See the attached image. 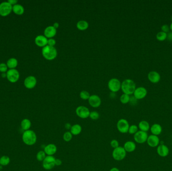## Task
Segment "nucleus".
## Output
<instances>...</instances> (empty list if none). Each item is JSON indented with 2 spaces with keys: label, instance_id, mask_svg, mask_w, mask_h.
<instances>
[{
  "label": "nucleus",
  "instance_id": "obj_41",
  "mask_svg": "<svg viewBox=\"0 0 172 171\" xmlns=\"http://www.w3.org/2000/svg\"><path fill=\"white\" fill-rule=\"evenodd\" d=\"M62 161L59 158H55V166H60L62 165Z\"/></svg>",
  "mask_w": 172,
  "mask_h": 171
},
{
  "label": "nucleus",
  "instance_id": "obj_32",
  "mask_svg": "<svg viewBox=\"0 0 172 171\" xmlns=\"http://www.w3.org/2000/svg\"><path fill=\"white\" fill-rule=\"evenodd\" d=\"M46 157V155L44 151H38L36 155V158L39 162H43Z\"/></svg>",
  "mask_w": 172,
  "mask_h": 171
},
{
  "label": "nucleus",
  "instance_id": "obj_26",
  "mask_svg": "<svg viewBox=\"0 0 172 171\" xmlns=\"http://www.w3.org/2000/svg\"><path fill=\"white\" fill-rule=\"evenodd\" d=\"M21 126L23 130L25 131L29 130L30 128H31V121L27 119H24L22 120L21 123Z\"/></svg>",
  "mask_w": 172,
  "mask_h": 171
},
{
  "label": "nucleus",
  "instance_id": "obj_24",
  "mask_svg": "<svg viewBox=\"0 0 172 171\" xmlns=\"http://www.w3.org/2000/svg\"><path fill=\"white\" fill-rule=\"evenodd\" d=\"M82 128L79 124H75L72 125L70 130V132L73 135H78L81 133Z\"/></svg>",
  "mask_w": 172,
  "mask_h": 171
},
{
  "label": "nucleus",
  "instance_id": "obj_28",
  "mask_svg": "<svg viewBox=\"0 0 172 171\" xmlns=\"http://www.w3.org/2000/svg\"><path fill=\"white\" fill-rule=\"evenodd\" d=\"M17 64H18V61L16 59L13 58L8 60L7 63L8 67L11 69L15 68L17 66Z\"/></svg>",
  "mask_w": 172,
  "mask_h": 171
},
{
  "label": "nucleus",
  "instance_id": "obj_47",
  "mask_svg": "<svg viewBox=\"0 0 172 171\" xmlns=\"http://www.w3.org/2000/svg\"><path fill=\"white\" fill-rule=\"evenodd\" d=\"M109 171H120L119 169H118L117 168L113 167Z\"/></svg>",
  "mask_w": 172,
  "mask_h": 171
},
{
  "label": "nucleus",
  "instance_id": "obj_5",
  "mask_svg": "<svg viewBox=\"0 0 172 171\" xmlns=\"http://www.w3.org/2000/svg\"><path fill=\"white\" fill-rule=\"evenodd\" d=\"M129 124L126 119H121L118 121L116 127L118 131L122 133H126L128 132Z\"/></svg>",
  "mask_w": 172,
  "mask_h": 171
},
{
  "label": "nucleus",
  "instance_id": "obj_31",
  "mask_svg": "<svg viewBox=\"0 0 172 171\" xmlns=\"http://www.w3.org/2000/svg\"><path fill=\"white\" fill-rule=\"evenodd\" d=\"M156 38L159 41H164L167 38V34L165 32H163L162 31L159 32L157 34Z\"/></svg>",
  "mask_w": 172,
  "mask_h": 171
},
{
  "label": "nucleus",
  "instance_id": "obj_40",
  "mask_svg": "<svg viewBox=\"0 0 172 171\" xmlns=\"http://www.w3.org/2000/svg\"><path fill=\"white\" fill-rule=\"evenodd\" d=\"M161 30H162V32L167 33L169 32V30H170V27L168 25L165 24V25H163L161 26Z\"/></svg>",
  "mask_w": 172,
  "mask_h": 171
},
{
  "label": "nucleus",
  "instance_id": "obj_20",
  "mask_svg": "<svg viewBox=\"0 0 172 171\" xmlns=\"http://www.w3.org/2000/svg\"><path fill=\"white\" fill-rule=\"evenodd\" d=\"M147 77L149 80L153 83H158L161 79L160 74L155 71H152L149 72Z\"/></svg>",
  "mask_w": 172,
  "mask_h": 171
},
{
  "label": "nucleus",
  "instance_id": "obj_25",
  "mask_svg": "<svg viewBox=\"0 0 172 171\" xmlns=\"http://www.w3.org/2000/svg\"><path fill=\"white\" fill-rule=\"evenodd\" d=\"M89 27L88 22L85 20H80L77 23V28L81 31L87 30Z\"/></svg>",
  "mask_w": 172,
  "mask_h": 171
},
{
  "label": "nucleus",
  "instance_id": "obj_6",
  "mask_svg": "<svg viewBox=\"0 0 172 171\" xmlns=\"http://www.w3.org/2000/svg\"><path fill=\"white\" fill-rule=\"evenodd\" d=\"M108 87L109 90L115 93L117 92L121 89V83L119 79L114 78L109 81Z\"/></svg>",
  "mask_w": 172,
  "mask_h": 171
},
{
  "label": "nucleus",
  "instance_id": "obj_10",
  "mask_svg": "<svg viewBox=\"0 0 172 171\" xmlns=\"http://www.w3.org/2000/svg\"><path fill=\"white\" fill-rule=\"evenodd\" d=\"M12 10V5L8 2H3L0 4V15L2 16H7L10 14Z\"/></svg>",
  "mask_w": 172,
  "mask_h": 171
},
{
  "label": "nucleus",
  "instance_id": "obj_17",
  "mask_svg": "<svg viewBox=\"0 0 172 171\" xmlns=\"http://www.w3.org/2000/svg\"><path fill=\"white\" fill-rule=\"evenodd\" d=\"M57 147L53 144H49L45 146L44 151L47 156H53L57 151Z\"/></svg>",
  "mask_w": 172,
  "mask_h": 171
},
{
  "label": "nucleus",
  "instance_id": "obj_27",
  "mask_svg": "<svg viewBox=\"0 0 172 171\" xmlns=\"http://www.w3.org/2000/svg\"><path fill=\"white\" fill-rule=\"evenodd\" d=\"M13 11L16 14L22 15L24 12V9L22 6L16 4L13 6Z\"/></svg>",
  "mask_w": 172,
  "mask_h": 171
},
{
  "label": "nucleus",
  "instance_id": "obj_8",
  "mask_svg": "<svg viewBox=\"0 0 172 171\" xmlns=\"http://www.w3.org/2000/svg\"><path fill=\"white\" fill-rule=\"evenodd\" d=\"M76 114L81 119H86L89 117L90 111L89 108L85 106H78L76 110Z\"/></svg>",
  "mask_w": 172,
  "mask_h": 171
},
{
  "label": "nucleus",
  "instance_id": "obj_13",
  "mask_svg": "<svg viewBox=\"0 0 172 171\" xmlns=\"http://www.w3.org/2000/svg\"><path fill=\"white\" fill-rule=\"evenodd\" d=\"M160 140L159 137L157 135H149L147 142V144L152 148H156L158 147L159 145Z\"/></svg>",
  "mask_w": 172,
  "mask_h": 171
},
{
  "label": "nucleus",
  "instance_id": "obj_29",
  "mask_svg": "<svg viewBox=\"0 0 172 171\" xmlns=\"http://www.w3.org/2000/svg\"><path fill=\"white\" fill-rule=\"evenodd\" d=\"M10 162V158L8 156H3L0 158V165L2 166H7Z\"/></svg>",
  "mask_w": 172,
  "mask_h": 171
},
{
  "label": "nucleus",
  "instance_id": "obj_43",
  "mask_svg": "<svg viewBox=\"0 0 172 171\" xmlns=\"http://www.w3.org/2000/svg\"><path fill=\"white\" fill-rule=\"evenodd\" d=\"M169 41L172 42V31L169 32L168 34H167V38Z\"/></svg>",
  "mask_w": 172,
  "mask_h": 171
},
{
  "label": "nucleus",
  "instance_id": "obj_45",
  "mask_svg": "<svg viewBox=\"0 0 172 171\" xmlns=\"http://www.w3.org/2000/svg\"><path fill=\"white\" fill-rule=\"evenodd\" d=\"M8 2L11 5H14V4H16L18 2V1H17V0H9L8 1Z\"/></svg>",
  "mask_w": 172,
  "mask_h": 171
},
{
  "label": "nucleus",
  "instance_id": "obj_37",
  "mask_svg": "<svg viewBox=\"0 0 172 171\" xmlns=\"http://www.w3.org/2000/svg\"><path fill=\"white\" fill-rule=\"evenodd\" d=\"M110 145L112 147V148H113L114 149L118 148L119 146V142L116 140H111L110 142Z\"/></svg>",
  "mask_w": 172,
  "mask_h": 171
},
{
  "label": "nucleus",
  "instance_id": "obj_12",
  "mask_svg": "<svg viewBox=\"0 0 172 171\" xmlns=\"http://www.w3.org/2000/svg\"><path fill=\"white\" fill-rule=\"evenodd\" d=\"M89 105L94 108L99 107L101 105V98L96 94H93L90 96L88 99Z\"/></svg>",
  "mask_w": 172,
  "mask_h": 171
},
{
  "label": "nucleus",
  "instance_id": "obj_18",
  "mask_svg": "<svg viewBox=\"0 0 172 171\" xmlns=\"http://www.w3.org/2000/svg\"><path fill=\"white\" fill-rule=\"evenodd\" d=\"M37 83L36 78L33 76H30L26 78L24 81V85L28 89L34 88Z\"/></svg>",
  "mask_w": 172,
  "mask_h": 171
},
{
  "label": "nucleus",
  "instance_id": "obj_21",
  "mask_svg": "<svg viewBox=\"0 0 172 171\" xmlns=\"http://www.w3.org/2000/svg\"><path fill=\"white\" fill-rule=\"evenodd\" d=\"M136 146L135 143L131 140L127 141L124 143L123 148L125 149V151L127 153H132L135 150Z\"/></svg>",
  "mask_w": 172,
  "mask_h": 171
},
{
  "label": "nucleus",
  "instance_id": "obj_4",
  "mask_svg": "<svg viewBox=\"0 0 172 171\" xmlns=\"http://www.w3.org/2000/svg\"><path fill=\"white\" fill-rule=\"evenodd\" d=\"M112 157L115 160L120 161L123 160L126 156V151L122 147L119 146L118 148L114 149L112 151Z\"/></svg>",
  "mask_w": 172,
  "mask_h": 171
},
{
  "label": "nucleus",
  "instance_id": "obj_38",
  "mask_svg": "<svg viewBox=\"0 0 172 171\" xmlns=\"http://www.w3.org/2000/svg\"><path fill=\"white\" fill-rule=\"evenodd\" d=\"M56 44V41L55 40L53 39V38H51L48 39V43H47V45H49L50 46H53L54 47V46Z\"/></svg>",
  "mask_w": 172,
  "mask_h": 171
},
{
  "label": "nucleus",
  "instance_id": "obj_3",
  "mask_svg": "<svg viewBox=\"0 0 172 171\" xmlns=\"http://www.w3.org/2000/svg\"><path fill=\"white\" fill-rule=\"evenodd\" d=\"M42 54L46 59L53 60L56 57L58 52L55 47L46 45L42 49Z\"/></svg>",
  "mask_w": 172,
  "mask_h": 171
},
{
  "label": "nucleus",
  "instance_id": "obj_33",
  "mask_svg": "<svg viewBox=\"0 0 172 171\" xmlns=\"http://www.w3.org/2000/svg\"><path fill=\"white\" fill-rule=\"evenodd\" d=\"M72 135L70 131H67L65 132L63 135V140H65L66 142H70L72 139Z\"/></svg>",
  "mask_w": 172,
  "mask_h": 171
},
{
  "label": "nucleus",
  "instance_id": "obj_48",
  "mask_svg": "<svg viewBox=\"0 0 172 171\" xmlns=\"http://www.w3.org/2000/svg\"><path fill=\"white\" fill-rule=\"evenodd\" d=\"M2 77H5V76H6V74H5L4 73H3V74H2Z\"/></svg>",
  "mask_w": 172,
  "mask_h": 171
},
{
  "label": "nucleus",
  "instance_id": "obj_42",
  "mask_svg": "<svg viewBox=\"0 0 172 171\" xmlns=\"http://www.w3.org/2000/svg\"><path fill=\"white\" fill-rule=\"evenodd\" d=\"M137 100L138 99H136L134 97V96H133V97H131V99H130L129 103H132V104L134 105L137 102Z\"/></svg>",
  "mask_w": 172,
  "mask_h": 171
},
{
  "label": "nucleus",
  "instance_id": "obj_15",
  "mask_svg": "<svg viewBox=\"0 0 172 171\" xmlns=\"http://www.w3.org/2000/svg\"><path fill=\"white\" fill-rule=\"evenodd\" d=\"M157 151L160 157H166L169 154V149L165 144H160L157 147Z\"/></svg>",
  "mask_w": 172,
  "mask_h": 171
},
{
  "label": "nucleus",
  "instance_id": "obj_35",
  "mask_svg": "<svg viewBox=\"0 0 172 171\" xmlns=\"http://www.w3.org/2000/svg\"><path fill=\"white\" fill-rule=\"evenodd\" d=\"M90 94H89V92H88L87 91H86V90H83L80 92V97L81 99H83V100H88L90 97Z\"/></svg>",
  "mask_w": 172,
  "mask_h": 171
},
{
  "label": "nucleus",
  "instance_id": "obj_11",
  "mask_svg": "<svg viewBox=\"0 0 172 171\" xmlns=\"http://www.w3.org/2000/svg\"><path fill=\"white\" fill-rule=\"evenodd\" d=\"M7 77L11 82L14 83L18 81L19 78V73L15 69H11L8 71Z\"/></svg>",
  "mask_w": 172,
  "mask_h": 171
},
{
  "label": "nucleus",
  "instance_id": "obj_9",
  "mask_svg": "<svg viewBox=\"0 0 172 171\" xmlns=\"http://www.w3.org/2000/svg\"><path fill=\"white\" fill-rule=\"evenodd\" d=\"M148 134L147 132H143L141 131H138L134 135V141L138 144H143L145 142H147L148 138Z\"/></svg>",
  "mask_w": 172,
  "mask_h": 171
},
{
  "label": "nucleus",
  "instance_id": "obj_39",
  "mask_svg": "<svg viewBox=\"0 0 172 171\" xmlns=\"http://www.w3.org/2000/svg\"><path fill=\"white\" fill-rule=\"evenodd\" d=\"M7 70V65L5 63L0 64V71L1 72H5Z\"/></svg>",
  "mask_w": 172,
  "mask_h": 171
},
{
  "label": "nucleus",
  "instance_id": "obj_36",
  "mask_svg": "<svg viewBox=\"0 0 172 171\" xmlns=\"http://www.w3.org/2000/svg\"><path fill=\"white\" fill-rule=\"evenodd\" d=\"M99 117L100 114L98 113V112H96V111H93V112H90L89 117L91 119L95 121V120H97L99 119Z\"/></svg>",
  "mask_w": 172,
  "mask_h": 171
},
{
  "label": "nucleus",
  "instance_id": "obj_16",
  "mask_svg": "<svg viewBox=\"0 0 172 171\" xmlns=\"http://www.w3.org/2000/svg\"><path fill=\"white\" fill-rule=\"evenodd\" d=\"M57 33V29H55L53 26H49L46 27L44 31V36L47 38H53L55 36Z\"/></svg>",
  "mask_w": 172,
  "mask_h": 171
},
{
  "label": "nucleus",
  "instance_id": "obj_50",
  "mask_svg": "<svg viewBox=\"0 0 172 171\" xmlns=\"http://www.w3.org/2000/svg\"><path fill=\"white\" fill-rule=\"evenodd\" d=\"M171 21H172V17H171Z\"/></svg>",
  "mask_w": 172,
  "mask_h": 171
},
{
  "label": "nucleus",
  "instance_id": "obj_49",
  "mask_svg": "<svg viewBox=\"0 0 172 171\" xmlns=\"http://www.w3.org/2000/svg\"><path fill=\"white\" fill-rule=\"evenodd\" d=\"M170 29L171 30V31H172V23L171 24L170 26Z\"/></svg>",
  "mask_w": 172,
  "mask_h": 171
},
{
  "label": "nucleus",
  "instance_id": "obj_2",
  "mask_svg": "<svg viewBox=\"0 0 172 171\" xmlns=\"http://www.w3.org/2000/svg\"><path fill=\"white\" fill-rule=\"evenodd\" d=\"M22 140L24 143L28 146H32L37 141L36 133L32 130L26 131L23 133Z\"/></svg>",
  "mask_w": 172,
  "mask_h": 171
},
{
  "label": "nucleus",
  "instance_id": "obj_22",
  "mask_svg": "<svg viewBox=\"0 0 172 171\" xmlns=\"http://www.w3.org/2000/svg\"><path fill=\"white\" fill-rule=\"evenodd\" d=\"M150 130L152 135L158 136L159 135H161L162 133L163 128L160 124H154L150 126Z\"/></svg>",
  "mask_w": 172,
  "mask_h": 171
},
{
  "label": "nucleus",
  "instance_id": "obj_34",
  "mask_svg": "<svg viewBox=\"0 0 172 171\" xmlns=\"http://www.w3.org/2000/svg\"><path fill=\"white\" fill-rule=\"evenodd\" d=\"M138 131V127L135 124H132L129 126L128 133L131 135H134Z\"/></svg>",
  "mask_w": 172,
  "mask_h": 171
},
{
  "label": "nucleus",
  "instance_id": "obj_44",
  "mask_svg": "<svg viewBox=\"0 0 172 171\" xmlns=\"http://www.w3.org/2000/svg\"><path fill=\"white\" fill-rule=\"evenodd\" d=\"M72 126H71V124H70V123H67L66 124H65V128L67 130H71V127H72Z\"/></svg>",
  "mask_w": 172,
  "mask_h": 171
},
{
  "label": "nucleus",
  "instance_id": "obj_1",
  "mask_svg": "<svg viewBox=\"0 0 172 171\" xmlns=\"http://www.w3.org/2000/svg\"><path fill=\"white\" fill-rule=\"evenodd\" d=\"M121 89L124 94L130 96L133 94L135 90V83L131 79H125L121 83Z\"/></svg>",
  "mask_w": 172,
  "mask_h": 171
},
{
  "label": "nucleus",
  "instance_id": "obj_30",
  "mask_svg": "<svg viewBox=\"0 0 172 171\" xmlns=\"http://www.w3.org/2000/svg\"><path fill=\"white\" fill-rule=\"evenodd\" d=\"M131 99L130 96H129L126 94H123L120 97V102L123 104H127L129 103Z\"/></svg>",
  "mask_w": 172,
  "mask_h": 171
},
{
  "label": "nucleus",
  "instance_id": "obj_7",
  "mask_svg": "<svg viewBox=\"0 0 172 171\" xmlns=\"http://www.w3.org/2000/svg\"><path fill=\"white\" fill-rule=\"evenodd\" d=\"M55 158L53 156H46L45 159L42 162V166L44 169L46 170L53 169L55 166Z\"/></svg>",
  "mask_w": 172,
  "mask_h": 171
},
{
  "label": "nucleus",
  "instance_id": "obj_19",
  "mask_svg": "<svg viewBox=\"0 0 172 171\" xmlns=\"http://www.w3.org/2000/svg\"><path fill=\"white\" fill-rule=\"evenodd\" d=\"M35 42L39 47H44L47 45L48 39L44 35H38L35 39Z\"/></svg>",
  "mask_w": 172,
  "mask_h": 171
},
{
  "label": "nucleus",
  "instance_id": "obj_46",
  "mask_svg": "<svg viewBox=\"0 0 172 171\" xmlns=\"http://www.w3.org/2000/svg\"><path fill=\"white\" fill-rule=\"evenodd\" d=\"M53 26L55 28V29H58V27H59V23H58V22H55V23H54L53 24Z\"/></svg>",
  "mask_w": 172,
  "mask_h": 171
},
{
  "label": "nucleus",
  "instance_id": "obj_23",
  "mask_svg": "<svg viewBox=\"0 0 172 171\" xmlns=\"http://www.w3.org/2000/svg\"><path fill=\"white\" fill-rule=\"evenodd\" d=\"M138 129L143 132H147L150 130V125L148 121H141L138 124Z\"/></svg>",
  "mask_w": 172,
  "mask_h": 171
},
{
  "label": "nucleus",
  "instance_id": "obj_14",
  "mask_svg": "<svg viewBox=\"0 0 172 171\" xmlns=\"http://www.w3.org/2000/svg\"><path fill=\"white\" fill-rule=\"evenodd\" d=\"M134 97L136 99H142L144 98L147 95V90L143 87H139L136 88L133 93Z\"/></svg>",
  "mask_w": 172,
  "mask_h": 171
}]
</instances>
